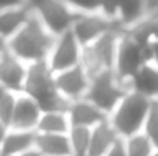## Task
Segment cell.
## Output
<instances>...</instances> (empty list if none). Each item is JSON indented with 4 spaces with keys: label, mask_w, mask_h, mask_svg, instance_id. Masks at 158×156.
<instances>
[{
    "label": "cell",
    "mask_w": 158,
    "mask_h": 156,
    "mask_svg": "<svg viewBox=\"0 0 158 156\" xmlns=\"http://www.w3.org/2000/svg\"><path fill=\"white\" fill-rule=\"evenodd\" d=\"M22 92L31 96L42 113H54V111L67 113L71 106V102L56 87L54 70L49 67L47 61L34 62L27 66Z\"/></svg>",
    "instance_id": "cell-1"
},
{
    "label": "cell",
    "mask_w": 158,
    "mask_h": 156,
    "mask_svg": "<svg viewBox=\"0 0 158 156\" xmlns=\"http://www.w3.org/2000/svg\"><path fill=\"white\" fill-rule=\"evenodd\" d=\"M54 39L56 35H52L31 14V17L24 24V27L14 37L9 39L7 50L12 52L15 57H19L29 66V64H34V62L47 61Z\"/></svg>",
    "instance_id": "cell-2"
},
{
    "label": "cell",
    "mask_w": 158,
    "mask_h": 156,
    "mask_svg": "<svg viewBox=\"0 0 158 156\" xmlns=\"http://www.w3.org/2000/svg\"><path fill=\"white\" fill-rule=\"evenodd\" d=\"M150 106H152L150 99L143 98L138 92L128 91L126 96L116 106V109L110 114L108 121L119 138L126 139L143 131V124H145Z\"/></svg>",
    "instance_id": "cell-3"
},
{
    "label": "cell",
    "mask_w": 158,
    "mask_h": 156,
    "mask_svg": "<svg viewBox=\"0 0 158 156\" xmlns=\"http://www.w3.org/2000/svg\"><path fill=\"white\" fill-rule=\"evenodd\" d=\"M128 91H130L128 84L116 76L114 70H104L91 77L84 99L99 107L110 118V114L116 109V106L126 96Z\"/></svg>",
    "instance_id": "cell-4"
},
{
    "label": "cell",
    "mask_w": 158,
    "mask_h": 156,
    "mask_svg": "<svg viewBox=\"0 0 158 156\" xmlns=\"http://www.w3.org/2000/svg\"><path fill=\"white\" fill-rule=\"evenodd\" d=\"M121 32L123 29H113L98 40L82 47L81 66L89 74V77L104 70H113Z\"/></svg>",
    "instance_id": "cell-5"
},
{
    "label": "cell",
    "mask_w": 158,
    "mask_h": 156,
    "mask_svg": "<svg viewBox=\"0 0 158 156\" xmlns=\"http://www.w3.org/2000/svg\"><path fill=\"white\" fill-rule=\"evenodd\" d=\"M25 7L56 37L71 30L76 18V14L69 9L66 0H27Z\"/></svg>",
    "instance_id": "cell-6"
},
{
    "label": "cell",
    "mask_w": 158,
    "mask_h": 156,
    "mask_svg": "<svg viewBox=\"0 0 158 156\" xmlns=\"http://www.w3.org/2000/svg\"><path fill=\"white\" fill-rule=\"evenodd\" d=\"M146 62H148V46L141 44L131 34L123 30L121 37H119L118 50H116L114 67H113L114 74L123 82L128 84L131 81V77Z\"/></svg>",
    "instance_id": "cell-7"
},
{
    "label": "cell",
    "mask_w": 158,
    "mask_h": 156,
    "mask_svg": "<svg viewBox=\"0 0 158 156\" xmlns=\"http://www.w3.org/2000/svg\"><path fill=\"white\" fill-rule=\"evenodd\" d=\"M81 52L82 46L76 40L73 32L67 30L54 39L51 54L47 57V64L54 72L76 67L81 64Z\"/></svg>",
    "instance_id": "cell-8"
},
{
    "label": "cell",
    "mask_w": 158,
    "mask_h": 156,
    "mask_svg": "<svg viewBox=\"0 0 158 156\" xmlns=\"http://www.w3.org/2000/svg\"><path fill=\"white\" fill-rule=\"evenodd\" d=\"M113 29H121V27L101 12L76 15L73 25H71V32L82 47L98 40L99 37H103L106 32L113 30Z\"/></svg>",
    "instance_id": "cell-9"
},
{
    "label": "cell",
    "mask_w": 158,
    "mask_h": 156,
    "mask_svg": "<svg viewBox=\"0 0 158 156\" xmlns=\"http://www.w3.org/2000/svg\"><path fill=\"white\" fill-rule=\"evenodd\" d=\"M56 87L69 102L79 101L86 98V92L89 87V74L84 70L81 64L76 67H71L61 72H54Z\"/></svg>",
    "instance_id": "cell-10"
},
{
    "label": "cell",
    "mask_w": 158,
    "mask_h": 156,
    "mask_svg": "<svg viewBox=\"0 0 158 156\" xmlns=\"http://www.w3.org/2000/svg\"><path fill=\"white\" fill-rule=\"evenodd\" d=\"M27 74V64L12 52L5 50L0 54V84L9 92H22Z\"/></svg>",
    "instance_id": "cell-11"
},
{
    "label": "cell",
    "mask_w": 158,
    "mask_h": 156,
    "mask_svg": "<svg viewBox=\"0 0 158 156\" xmlns=\"http://www.w3.org/2000/svg\"><path fill=\"white\" fill-rule=\"evenodd\" d=\"M42 116V111L37 106L31 96L19 92L17 101H15V109H14L12 122L10 129H20V131H35L39 119Z\"/></svg>",
    "instance_id": "cell-12"
},
{
    "label": "cell",
    "mask_w": 158,
    "mask_h": 156,
    "mask_svg": "<svg viewBox=\"0 0 158 156\" xmlns=\"http://www.w3.org/2000/svg\"><path fill=\"white\" fill-rule=\"evenodd\" d=\"M67 118H69L71 128L77 126V128L93 129L98 124L108 121V114H104L99 107H96L93 102L86 101V99L71 102L69 109H67Z\"/></svg>",
    "instance_id": "cell-13"
},
{
    "label": "cell",
    "mask_w": 158,
    "mask_h": 156,
    "mask_svg": "<svg viewBox=\"0 0 158 156\" xmlns=\"http://www.w3.org/2000/svg\"><path fill=\"white\" fill-rule=\"evenodd\" d=\"M128 89L141 94L150 101H158V66L150 61L143 64L128 82Z\"/></svg>",
    "instance_id": "cell-14"
},
{
    "label": "cell",
    "mask_w": 158,
    "mask_h": 156,
    "mask_svg": "<svg viewBox=\"0 0 158 156\" xmlns=\"http://www.w3.org/2000/svg\"><path fill=\"white\" fill-rule=\"evenodd\" d=\"M119 139L118 133L110 124V121H104L91 129V141H89L88 156H104L110 151V148Z\"/></svg>",
    "instance_id": "cell-15"
},
{
    "label": "cell",
    "mask_w": 158,
    "mask_h": 156,
    "mask_svg": "<svg viewBox=\"0 0 158 156\" xmlns=\"http://www.w3.org/2000/svg\"><path fill=\"white\" fill-rule=\"evenodd\" d=\"M35 148L42 156H73L67 134L35 133Z\"/></svg>",
    "instance_id": "cell-16"
},
{
    "label": "cell",
    "mask_w": 158,
    "mask_h": 156,
    "mask_svg": "<svg viewBox=\"0 0 158 156\" xmlns=\"http://www.w3.org/2000/svg\"><path fill=\"white\" fill-rule=\"evenodd\" d=\"M34 146H35V131L9 129L0 146V156H17L24 151L32 150Z\"/></svg>",
    "instance_id": "cell-17"
},
{
    "label": "cell",
    "mask_w": 158,
    "mask_h": 156,
    "mask_svg": "<svg viewBox=\"0 0 158 156\" xmlns=\"http://www.w3.org/2000/svg\"><path fill=\"white\" fill-rule=\"evenodd\" d=\"M31 12L27 7H15V9H3L0 10V35L9 40L24 27L29 20Z\"/></svg>",
    "instance_id": "cell-18"
},
{
    "label": "cell",
    "mask_w": 158,
    "mask_h": 156,
    "mask_svg": "<svg viewBox=\"0 0 158 156\" xmlns=\"http://www.w3.org/2000/svg\"><path fill=\"white\" fill-rule=\"evenodd\" d=\"M71 129V122L67 113L54 111V113H42L37 124L35 133H46V134H67Z\"/></svg>",
    "instance_id": "cell-19"
},
{
    "label": "cell",
    "mask_w": 158,
    "mask_h": 156,
    "mask_svg": "<svg viewBox=\"0 0 158 156\" xmlns=\"http://www.w3.org/2000/svg\"><path fill=\"white\" fill-rule=\"evenodd\" d=\"M71 143V153L73 156H88L89 141H91V129L73 126L67 133Z\"/></svg>",
    "instance_id": "cell-20"
},
{
    "label": "cell",
    "mask_w": 158,
    "mask_h": 156,
    "mask_svg": "<svg viewBox=\"0 0 158 156\" xmlns=\"http://www.w3.org/2000/svg\"><path fill=\"white\" fill-rule=\"evenodd\" d=\"M126 143V153L128 156H152L156 151L155 144L148 139L145 133H136L125 139Z\"/></svg>",
    "instance_id": "cell-21"
},
{
    "label": "cell",
    "mask_w": 158,
    "mask_h": 156,
    "mask_svg": "<svg viewBox=\"0 0 158 156\" xmlns=\"http://www.w3.org/2000/svg\"><path fill=\"white\" fill-rule=\"evenodd\" d=\"M143 133L148 136V139L155 144V148L158 150V101H152L145 124H143Z\"/></svg>",
    "instance_id": "cell-22"
},
{
    "label": "cell",
    "mask_w": 158,
    "mask_h": 156,
    "mask_svg": "<svg viewBox=\"0 0 158 156\" xmlns=\"http://www.w3.org/2000/svg\"><path fill=\"white\" fill-rule=\"evenodd\" d=\"M15 101H17L15 92H5V96L0 99V121L5 126H9V129H10V122H12L14 109H15Z\"/></svg>",
    "instance_id": "cell-23"
},
{
    "label": "cell",
    "mask_w": 158,
    "mask_h": 156,
    "mask_svg": "<svg viewBox=\"0 0 158 156\" xmlns=\"http://www.w3.org/2000/svg\"><path fill=\"white\" fill-rule=\"evenodd\" d=\"M66 3L76 15L101 12V0H66Z\"/></svg>",
    "instance_id": "cell-24"
},
{
    "label": "cell",
    "mask_w": 158,
    "mask_h": 156,
    "mask_svg": "<svg viewBox=\"0 0 158 156\" xmlns=\"http://www.w3.org/2000/svg\"><path fill=\"white\" fill-rule=\"evenodd\" d=\"M104 156H128L126 153V143L123 138H119L118 141H116L114 144L110 148V151H108Z\"/></svg>",
    "instance_id": "cell-25"
},
{
    "label": "cell",
    "mask_w": 158,
    "mask_h": 156,
    "mask_svg": "<svg viewBox=\"0 0 158 156\" xmlns=\"http://www.w3.org/2000/svg\"><path fill=\"white\" fill-rule=\"evenodd\" d=\"M27 0H0V10L3 9H15V7H25Z\"/></svg>",
    "instance_id": "cell-26"
},
{
    "label": "cell",
    "mask_w": 158,
    "mask_h": 156,
    "mask_svg": "<svg viewBox=\"0 0 158 156\" xmlns=\"http://www.w3.org/2000/svg\"><path fill=\"white\" fill-rule=\"evenodd\" d=\"M148 61L158 66V40L152 42L148 46Z\"/></svg>",
    "instance_id": "cell-27"
},
{
    "label": "cell",
    "mask_w": 158,
    "mask_h": 156,
    "mask_svg": "<svg viewBox=\"0 0 158 156\" xmlns=\"http://www.w3.org/2000/svg\"><path fill=\"white\" fill-rule=\"evenodd\" d=\"M7 133H9V126H5L2 121H0V146H2V143H3V139H5Z\"/></svg>",
    "instance_id": "cell-28"
},
{
    "label": "cell",
    "mask_w": 158,
    "mask_h": 156,
    "mask_svg": "<svg viewBox=\"0 0 158 156\" xmlns=\"http://www.w3.org/2000/svg\"><path fill=\"white\" fill-rule=\"evenodd\" d=\"M17 156H42V154H40L39 151L35 150V148H32V150L24 151V153H20V154H17Z\"/></svg>",
    "instance_id": "cell-29"
},
{
    "label": "cell",
    "mask_w": 158,
    "mask_h": 156,
    "mask_svg": "<svg viewBox=\"0 0 158 156\" xmlns=\"http://www.w3.org/2000/svg\"><path fill=\"white\" fill-rule=\"evenodd\" d=\"M7 44H9V40L0 35V54H3V52L7 50Z\"/></svg>",
    "instance_id": "cell-30"
},
{
    "label": "cell",
    "mask_w": 158,
    "mask_h": 156,
    "mask_svg": "<svg viewBox=\"0 0 158 156\" xmlns=\"http://www.w3.org/2000/svg\"><path fill=\"white\" fill-rule=\"evenodd\" d=\"M5 92H9V91H7V89H5V87H3V86H2V84H0V99H2V98H3V96H5Z\"/></svg>",
    "instance_id": "cell-31"
},
{
    "label": "cell",
    "mask_w": 158,
    "mask_h": 156,
    "mask_svg": "<svg viewBox=\"0 0 158 156\" xmlns=\"http://www.w3.org/2000/svg\"><path fill=\"white\" fill-rule=\"evenodd\" d=\"M152 156H158V150H156V151H155V153H153Z\"/></svg>",
    "instance_id": "cell-32"
}]
</instances>
